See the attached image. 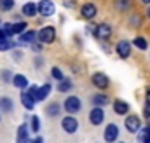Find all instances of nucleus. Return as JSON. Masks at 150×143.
I'll return each mask as SVG.
<instances>
[{
	"instance_id": "9",
	"label": "nucleus",
	"mask_w": 150,
	"mask_h": 143,
	"mask_svg": "<svg viewBox=\"0 0 150 143\" xmlns=\"http://www.w3.org/2000/svg\"><path fill=\"white\" fill-rule=\"evenodd\" d=\"M115 49H117V54H119L122 59H126V58L131 56V44H129L127 40H120Z\"/></svg>"
},
{
	"instance_id": "38",
	"label": "nucleus",
	"mask_w": 150,
	"mask_h": 143,
	"mask_svg": "<svg viewBox=\"0 0 150 143\" xmlns=\"http://www.w3.org/2000/svg\"><path fill=\"white\" fill-rule=\"evenodd\" d=\"M147 16H149V18H150V7H149V11H147Z\"/></svg>"
},
{
	"instance_id": "7",
	"label": "nucleus",
	"mask_w": 150,
	"mask_h": 143,
	"mask_svg": "<svg viewBox=\"0 0 150 143\" xmlns=\"http://www.w3.org/2000/svg\"><path fill=\"white\" fill-rule=\"evenodd\" d=\"M103 119H105V113H103L101 107H94L93 110H91V113H89V120H91L93 126H100V124L103 122Z\"/></svg>"
},
{
	"instance_id": "32",
	"label": "nucleus",
	"mask_w": 150,
	"mask_h": 143,
	"mask_svg": "<svg viewBox=\"0 0 150 143\" xmlns=\"http://www.w3.org/2000/svg\"><path fill=\"white\" fill-rule=\"evenodd\" d=\"M143 115H145L147 119H150V101H147L145 107H143Z\"/></svg>"
},
{
	"instance_id": "34",
	"label": "nucleus",
	"mask_w": 150,
	"mask_h": 143,
	"mask_svg": "<svg viewBox=\"0 0 150 143\" xmlns=\"http://www.w3.org/2000/svg\"><path fill=\"white\" fill-rule=\"evenodd\" d=\"M25 143H44V142H42V138H40V136H37V138H33V140H30V138H28Z\"/></svg>"
},
{
	"instance_id": "2",
	"label": "nucleus",
	"mask_w": 150,
	"mask_h": 143,
	"mask_svg": "<svg viewBox=\"0 0 150 143\" xmlns=\"http://www.w3.org/2000/svg\"><path fill=\"white\" fill-rule=\"evenodd\" d=\"M63 107H65V110H67L68 113H77V112L80 110V107H82V103H80V100H79L77 96H68V98L65 100Z\"/></svg>"
},
{
	"instance_id": "27",
	"label": "nucleus",
	"mask_w": 150,
	"mask_h": 143,
	"mask_svg": "<svg viewBox=\"0 0 150 143\" xmlns=\"http://www.w3.org/2000/svg\"><path fill=\"white\" fill-rule=\"evenodd\" d=\"M38 129H40V120H38L37 115H33V117H32V131L37 133Z\"/></svg>"
},
{
	"instance_id": "21",
	"label": "nucleus",
	"mask_w": 150,
	"mask_h": 143,
	"mask_svg": "<svg viewBox=\"0 0 150 143\" xmlns=\"http://www.w3.org/2000/svg\"><path fill=\"white\" fill-rule=\"evenodd\" d=\"M74 87V84L70 82V80H67V79H63V80H59V86H58V91H61V93H67V91H70Z\"/></svg>"
},
{
	"instance_id": "24",
	"label": "nucleus",
	"mask_w": 150,
	"mask_h": 143,
	"mask_svg": "<svg viewBox=\"0 0 150 143\" xmlns=\"http://www.w3.org/2000/svg\"><path fill=\"white\" fill-rule=\"evenodd\" d=\"M14 7V0H0V9L2 11H11Z\"/></svg>"
},
{
	"instance_id": "23",
	"label": "nucleus",
	"mask_w": 150,
	"mask_h": 143,
	"mask_svg": "<svg viewBox=\"0 0 150 143\" xmlns=\"http://www.w3.org/2000/svg\"><path fill=\"white\" fill-rule=\"evenodd\" d=\"M26 23H23V21H19V23H16V25H12V33H23V32H26Z\"/></svg>"
},
{
	"instance_id": "3",
	"label": "nucleus",
	"mask_w": 150,
	"mask_h": 143,
	"mask_svg": "<svg viewBox=\"0 0 150 143\" xmlns=\"http://www.w3.org/2000/svg\"><path fill=\"white\" fill-rule=\"evenodd\" d=\"M37 11L42 14V16H52L54 14V11H56V7H54V4L51 2V0H40L37 5Z\"/></svg>"
},
{
	"instance_id": "18",
	"label": "nucleus",
	"mask_w": 150,
	"mask_h": 143,
	"mask_svg": "<svg viewBox=\"0 0 150 143\" xmlns=\"http://www.w3.org/2000/svg\"><path fill=\"white\" fill-rule=\"evenodd\" d=\"M93 103H94V107H103V105L108 103V96L107 94H94L93 96Z\"/></svg>"
},
{
	"instance_id": "5",
	"label": "nucleus",
	"mask_w": 150,
	"mask_h": 143,
	"mask_svg": "<svg viewBox=\"0 0 150 143\" xmlns=\"http://www.w3.org/2000/svg\"><path fill=\"white\" fill-rule=\"evenodd\" d=\"M124 124H126V129L129 133H138L142 129V120L138 119V115H129Z\"/></svg>"
},
{
	"instance_id": "15",
	"label": "nucleus",
	"mask_w": 150,
	"mask_h": 143,
	"mask_svg": "<svg viewBox=\"0 0 150 143\" xmlns=\"http://www.w3.org/2000/svg\"><path fill=\"white\" fill-rule=\"evenodd\" d=\"M51 93V84H44L42 87L37 89V101H44Z\"/></svg>"
},
{
	"instance_id": "36",
	"label": "nucleus",
	"mask_w": 150,
	"mask_h": 143,
	"mask_svg": "<svg viewBox=\"0 0 150 143\" xmlns=\"http://www.w3.org/2000/svg\"><path fill=\"white\" fill-rule=\"evenodd\" d=\"M147 98H149V101H150V87L147 89Z\"/></svg>"
},
{
	"instance_id": "10",
	"label": "nucleus",
	"mask_w": 150,
	"mask_h": 143,
	"mask_svg": "<svg viewBox=\"0 0 150 143\" xmlns=\"http://www.w3.org/2000/svg\"><path fill=\"white\" fill-rule=\"evenodd\" d=\"M117 138H119V127H117L115 124H108V126L105 127V142L113 143Z\"/></svg>"
},
{
	"instance_id": "16",
	"label": "nucleus",
	"mask_w": 150,
	"mask_h": 143,
	"mask_svg": "<svg viewBox=\"0 0 150 143\" xmlns=\"http://www.w3.org/2000/svg\"><path fill=\"white\" fill-rule=\"evenodd\" d=\"M21 103H23V107L26 108V110H33V107H35V100L28 93H23L21 94Z\"/></svg>"
},
{
	"instance_id": "20",
	"label": "nucleus",
	"mask_w": 150,
	"mask_h": 143,
	"mask_svg": "<svg viewBox=\"0 0 150 143\" xmlns=\"http://www.w3.org/2000/svg\"><path fill=\"white\" fill-rule=\"evenodd\" d=\"M12 108H14V103H12L11 98H0V110H4V112H11Z\"/></svg>"
},
{
	"instance_id": "11",
	"label": "nucleus",
	"mask_w": 150,
	"mask_h": 143,
	"mask_svg": "<svg viewBox=\"0 0 150 143\" xmlns=\"http://www.w3.org/2000/svg\"><path fill=\"white\" fill-rule=\"evenodd\" d=\"M80 12H82V18H86V19H93V18L96 16L98 9H96L94 4H84L82 9H80Z\"/></svg>"
},
{
	"instance_id": "1",
	"label": "nucleus",
	"mask_w": 150,
	"mask_h": 143,
	"mask_svg": "<svg viewBox=\"0 0 150 143\" xmlns=\"http://www.w3.org/2000/svg\"><path fill=\"white\" fill-rule=\"evenodd\" d=\"M37 37L42 44H51V42H54V38H56V30H54L52 26H44V28L37 33Z\"/></svg>"
},
{
	"instance_id": "39",
	"label": "nucleus",
	"mask_w": 150,
	"mask_h": 143,
	"mask_svg": "<svg viewBox=\"0 0 150 143\" xmlns=\"http://www.w3.org/2000/svg\"><path fill=\"white\" fill-rule=\"evenodd\" d=\"M143 143H150V140H143Z\"/></svg>"
},
{
	"instance_id": "22",
	"label": "nucleus",
	"mask_w": 150,
	"mask_h": 143,
	"mask_svg": "<svg viewBox=\"0 0 150 143\" xmlns=\"http://www.w3.org/2000/svg\"><path fill=\"white\" fill-rule=\"evenodd\" d=\"M133 44H134V45H136V47H138V49H140V51H145V49H147V47H149V44H147V40H145V38H143V37H136V38H134V42H133Z\"/></svg>"
},
{
	"instance_id": "26",
	"label": "nucleus",
	"mask_w": 150,
	"mask_h": 143,
	"mask_svg": "<svg viewBox=\"0 0 150 143\" xmlns=\"http://www.w3.org/2000/svg\"><path fill=\"white\" fill-rule=\"evenodd\" d=\"M140 140H142V142H143V140H150V126L140 129Z\"/></svg>"
},
{
	"instance_id": "6",
	"label": "nucleus",
	"mask_w": 150,
	"mask_h": 143,
	"mask_svg": "<svg viewBox=\"0 0 150 143\" xmlns=\"http://www.w3.org/2000/svg\"><path fill=\"white\" fill-rule=\"evenodd\" d=\"M61 127H63V131H67V133H75L77 129H79V122H77V119L75 117H65L63 120H61Z\"/></svg>"
},
{
	"instance_id": "35",
	"label": "nucleus",
	"mask_w": 150,
	"mask_h": 143,
	"mask_svg": "<svg viewBox=\"0 0 150 143\" xmlns=\"http://www.w3.org/2000/svg\"><path fill=\"white\" fill-rule=\"evenodd\" d=\"M5 38H7V35H5V33H4V32H2V30H0V44H2V42H4V40H5Z\"/></svg>"
},
{
	"instance_id": "30",
	"label": "nucleus",
	"mask_w": 150,
	"mask_h": 143,
	"mask_svg": "<svg viewBox=\"0 0 150 143\" xmlns=\"http://www.w3.org/2000/svg\"><path fill=\"white\" fill-rule=\"evenodd\" d=\"M37 86H32V87H30V89H28V94H30V96H32V98H33V100H35V101H37Z\"/></svg>"
},
{
	"instance_id": "25",
	"label": "nucleus",
	"mask_w": 150,
	"mask_h": 143,
	"mask_svg": "<svg viewBox=\"0 0 150 143\" xmlns=\"http://www.w3.org/2000/svg\"><path fill=\"white\" fill-rule=\"evenodd\" d=\"M45 110H47L49 115H58V113H59V105H58V103H51Z\"/></svg>"
},
{
	"instance_id": "33",
	"label": "nucleus",
	"mask_w": 150,
	"mask_h": 143,
	"mask_svg": "<svg viewBox=\"0 0 150 143\" xmlns=\"http://www.w3.org/2000/svg\"><path fill=\"white\" fill-rule=\"evenodd\" d=\"M2 79H4V80H5V82H7V80H11V72H2Z\"/></svg>"
},
{
	"instance_id": "37",
	"label": "nucleus",
	"mask_w": 150,
	"mask_h": 143,
	"mask_svg": "<svg viewBox=\"0 0 150 143\" xmlns=\"http://www.w3.org/2000/svg\"><path fill=\"white\" fill-rule=\"evenodd\" d=\"M142 2H143V4H149V5H150V0H142Z\"/></svg>"
},
{
	"instance_id": "19",
	"label": "nucleus",
	"mask_w": 150,
	"mask_h": 143,
	"mask_svg": "<svg viewBox=\"0 0 150 143\" xmlns=\"http://www.w3.org/2000/svg\"><path fill=\"white\" fill-rule=\"evenodd\" d=\"M35 37H37V33H35V32L28 30V32H23V33H21L19 40H21V42H25V44H32V42L35 40Z\"/></svg>"
},
{
	"instance_id": "14",
	"label": "nucleus",
	"mask_w": 150,
	"mask_h": 143,
	"mask_svg": "<svg viewBox=\"0 0 150 143\" xmlns=\"http://www.w3.org/2000/svg\"><path fill=\"white\" fill-rule=\"evenodd\" d=\"M21 11H23V14H25V16H28V18L35 16V14L38 12V11H37V5H35L33 2H26V4L23 5V9H21Z\"/></svg>"
},
{
	"instance_id": "12",
	"label": "nucleus",
	"mask_w": 150,
	"mask_h": 143,
	"mask_svg": "<svg viewBox=\"0 0 150 143\" xmlns=\"http://www.w3.org/2000/svg\"><path fill=\"white\" fill-rule=\"evenodd\" d=\"M113 112H115L117 115H124V113L129 112V105H127L126 101H122V100H115V101H113Z\"/></svg>"
},
{
	"instance_id": "40",
	"label": "nucleus",
	"mask_w": 150,
	"mask_h": 143,
	"mask_svg": "<svg viewBox=\"0 0 150 143\" xmlns=\"http://www.w3.org/2000/svg\"><path fill=\"white\" fill-rule=\"evenodd\" d=\"M120 143H124V142H120Z\"/></svg>"
},
{
	"instance_id": "8",
	"label": "nucleus",
	"mask_w": 150,
	"mask_h": 143,
	"mask_svg": "<svg viewBox=\"0 0 150 143\" xmlns=\"http://www.w3.org/2000/svg\"><path fill=\"white\" fill-rule=\"evenodd\" d=\"M91 80H93V84L96 86V87H100V89H107L108 87V84H110V80H108V77L105 75V73H94L93 77H91Z\"/></svg>"
},
{
	"instance_id": "28",
	"label": "nucleus",
	"mask_w": 150,
	"mask_h": 143,
	"mask_svg": "<svg viewBox=\"0 0 150 143\" xmlns=\"http://www.w3.org/2000/svg\"><path fill=\"white\" fill-rule=\"evenodd\" d=\"M51 75H52V77H54L56 80H63V79H65L59 68H52V70H51Z\"/></svg>"
},
{
	"instance_id": "17",
	"label": "nucleus",
	"mask_w": 150,
	"mask_h": 143,
	"mask_svg": "<svg viewBox=\"0 0 150 143\" xmlns=\"http://www.w3.org/2000/svg\"><path fill=\"white\" fill-rule=\"evenodd\" d=\"M26 140H28V127H26V124H23L18 129V140H16V143H25Z\"/></svg>"
},
{
	"instance_id": "31",
	"label": "nucleus",
	"mask_w": 150,
	"mask_h": 143,
	"mask_svg": "<svg viewBox=\"0 0 150 143\" xmlns=\"http://www.w3.org/2000/svg\"><path fill=\"white\" fill-rule=\"evenodd\" d=\"M117 7L119 9H127L129 7V0H119L117 2Z\"/></svg>"
},
{
	"instance_id": "4",
	"label": "nucleus",
	"mask_w": 150,
	"mask_h": 143,
	"mask_svg": "<svg viewBox=\"0 0 150 143\" xmlns=\"http://www.w3.org/2000/svg\"><path fill=\"white\" fill-rule=\"evenodd\" d=\"M93 35L96 37V38H100V40H107V38H110L112 35V28H110V25H98L94 30H93Z\"/></svg>"
},
{
	"instance_id": "13",
	"label": "nucleus",
	"mask_w": 150,
	"mask_h": 143,
	"mask_svg": "<svg viewBox=\"0 0 150 143\" xmlns=\"http://www.w3.org/2000/svg\"><path fill=\"white\" fill-rule=\"evenodd\" d=\"M12 84L18 87V89H26L28 87V79L25 75H14L12 77Z\"/></svg>"
},
{
	"instance_id": "29",
	"label": "nucleus",
	"mask_w": 150,
	"mask_h": 143,
	"mask_svg": "<svg viewBox=\"0 0 150 143\" xmlns=\"http://www.w3.org/2000/svg\"><path fill=\"white\" fill-rule=\"evenodd\" d=\"M12 45H14V44H12V42H11L9 38H5V40H4V42L0 44V51H7V49H11Z\"/></svg>"
}]
</instances>
